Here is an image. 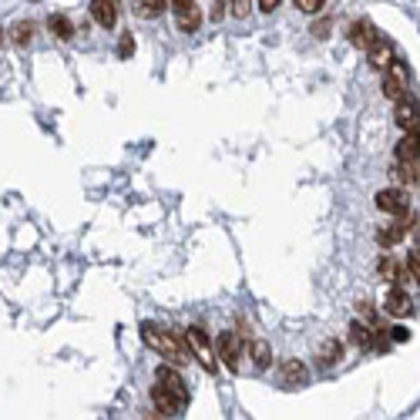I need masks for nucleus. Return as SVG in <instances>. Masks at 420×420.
<instances>
[{
    "instance_id": "obj_4",
    "label": "nucleus",
    "mask_w": 420,
    "mask_h": 420,
    "mask_svg": "<svg viewBox=\"0 0 420 420\" xmlns=\"http://www.w3.org/2000/svg\"><path fill=\"white\" fill-rule=\"evenodd\" d=\"M414 222H417V215H414V212L407 209L403 215H397V222H390L387 229L377 232V242H380L383 249H387V246H397V242H400L403 235L410 232V226H414Z\"/></svg>"
},
{
    "instance_id": "obj_19",
    "label": "nucleus",
    "mask_w": 420,
    "mask_h": 420,
    "mask_svg": "<svg viewBox=\"0 0 420 420\" xmlns=\"http://www.w3.org/2000/svg\"><path fill=\"white\" fill-rule=\"evenodd\" d=\"M47 27H51V34H54V38H61V40H71V38H75V24L64 17V14H51Z\"/></svg>"
},
{
    "instance_id": "obj_24",
    "label": "nucleus",
    "mask_w": 420,
    "mask_h": 420,
    "mask_svg": "<svg viewBox=\"0 0 420 420\" xmlns=\"http://www.w3.org/2000/svg\"><path fill=\"white\" fill-rule=\"evenodd\" d=\"M400 162V158H397ZM394 178L400 182V185H417V165L414 162H400L397 169H394Z\"/></svg>"
},
{
    "instance_id": "obj_35",
    "label": "nucleus",
    "mask_w": 420,
    "mask_h": 420,
    "mask_svg": "<svg viewBox=\"0 0 420 420\" xmlns=\"http://www.w3.org/2000/svg\"><path fill=\"white\" fill-rule=\"evenodd\" d=\"M169 3H172V7H175V3H185V0H169Z\"/></svg>"
},
{
    "instance_id": "obj_21",
    "label": "nucleus",
    "mask_w": 420,
    "mask_h": 420,
    "mask_svg": "<svg viewBox=\"0 0 420 420\" xmlns=\"http://www.w3.org/2000/svg\"><path fill=\"white\" fill-rule=\"evenodd\" d=\"M249 357H252V363H256L259 370H266L269 360H272V350H269L266 340H252V343H249Z\"/></svg>"
},
{
    "instance_id": "obj_31",
    "label": "nucleus",
    "mask_w": 420,
    "mask_h": 420,
    "mask_svg": "<svg viewBox=\"0 0 420 420\" xmlns=\"http://www.w3.org/2000/svg\"><path fill=\"white\" fill-rule=\"evenodd\" d=\"M279 3H283V0H259V7H263V10H276V7H279Z\"/></svg>"
},
{
    "instance_id": "obj_26",
    "label": "nucleus",
    "mask_w": 420,
    "mask_h": 420,
    "mask_svg": "<svg viewBox=\"0 0 420 420\" xmlns=\"http://www.w3.org/2000/svg\"><path fill=\"white\" fill-rule=\"evenodd\" d=\"M293 3H296V7L303 10V14H320L326 0H293Z\"/></svg>"
},
{
    "instance_id": "obj_33",
    "label": "nucleus",
    "mask_w": 420,
    "mask_h": 420,
    "mask_svg": "<svg viewBox=\"0 0 420 420\" xmlns=\"http://www.w3.org/2000/svg\"><path fill=\"white\" fill-rule=\"evenodd\" d=\"M414 239H417V246H420V226H417V229H414Z\"/></svg>"
},
{
    "instance_id": "obj_14",
    "label": "nucleus",
    "mask_w": 420,
    "mask_h": 420,
    "mask_svg": "<svg viewBox=\"0 0 420 420\" xmlns=\"http://www.w3.org/2000/svg\"><path fill=\"white\" fill-rule=\"evenodd\" d=\"M373 40H377V27H373L370 20H357V24L350 27V44H353V47L366 51Z\"/></svg>"
},
{
    "instance_id": "obj_27",
    "label": "nucleus",
    "mask_w": 420,
    "mask_h": 420,
    "mask_svg": "<svg viewBox=\"0 0 420 420\" xmlns=\"http://www.w3.org/2000/svg\"><path fill=\"white\" fill-rule=\"evenodd\" d=\"M132 54H134V38L132 34H125L121 44H118V58H132Z\"/></svg>"
},
{
    "instance_id": "obj_5",
    "label": "nucleus",
    "mask_w": 420,
    "mask_h": 420,
    "mask_svg": "<svg viewBox=\"0 0 420 420\" xmlns=\"http://www.w3.org/2000/svg\"><path fill=\"white\" fill-rule=\"evenodd\" d=\"M383 95L390 98V101H397V98H403V91H407V68H403V61H394L387 71H383Z\"/></svg>"
},
{
    "instance_id": "obj_17",
    "label": "nucleus",
    "mask_w": 420,
    "mask_h": 420,
    "mask_svg": "<svg viewBox=\"0 0 420 420\" xmlns=\"http://www.w3.org/2000/svg\"><path fill=\"white\" fill-rule=\"evenodd\" d=\"M373 336H377V326H370V323H350V340L360 346V350H373Z\"/></svg>"
},
{
    "instance_id": "obj_8",
    "label": "nucleus",
    "mask_w": 420,
    "mask_h": 420,
    "mask_svg": "<svg viewBox=\"0 0 420 420\" xmlns=\"http://www.w3.org/2000/svg\"><path fill=\"white\" fill-rule=\"evenodd\" d=\"M394 121L400 125L403 132H414V128H420V104L414 101V98H397V111H394Z\"/></svg>"
},
{
    "instance_id": "obj_32",
    "label": "nucleus",
    "mask_w": 420,
    "mask_h": 420,
    "mask_svg": "<svg viewBox=\"0 0 420 420\" xmlns=\"http://www.w3.org/2000/svg\"><path fill=\"white\" fill-rule=\"evenodd\" d=\"M414 165H417V185H420V155L414 158Z\"/></svg>"
},
{
    "instance_id": "obj_3",
    "label": "nucleus",
    "mask_w": 420,
    "mask_h": 420,
    "mask_svg": "<svg viewBox=\"0 0 420 420\" xmlns=\"http://www.w3.org/2000/svg\"><path fill=\"white\" fill-rule=\"evenodd\" d=\"M366 61H370V68H373V71H387V68L397 61V47H394V40H387L383 34H377V40L366 47Z\"/></svg>"
},
{
    "instance_id": "obj_30",
    "label": "nucleus",
    "mask_w": 420,
    "mask_h": 420,
    "mask_svg": "<svg viewBox=\"0 0 420 420\" xmlns=\"http://www.w3.org/2000/svg\"><path fill=\"white\" fill-rule=\"evenodd\" d=\"M313 34H316V38H326V34H329V20H320V24H313Z\"/></svg>"
},
{
    "instance_id": "obj_20",
    "label": "nucleus",
    "mask_w": 420,
    "mask_h": 420,
    "mask_svg": "<svg viewBox=\"0 0 420 420\" xmlns=\"http://www.w3.org/2000/svg\"><path fill=\"white\" fill-rule=\"evenodd\" d=\"M134 14L141 20H155L158 14H162V7H165V0H132Z\"/></svg>"
},
{
    "instance_id": "obj_1",
    "label": "nucleus",
    "mask_w": 420,
    "mask_h": 420,
    "mask_svg": "<svg viewBox=\"0 0 420 420\" xmlns=\"http://www.w3.org/2000/svg\"><path fill=\"white\" fill-rule=\"evenodd\" d=\"M141 340H145V346L148 350H155L158 357H165V360H172V363H189L192 357L182 350V343L175 340L172 333H165V329H158L155 323H141Z\"/></svg>"
},
{
    "instance_id": "obj_13",
    "label": "nucleus",
    "mask_w": 420,
    "mask_h": 420,
    "mask_svg": "<svg viewBox=\"0 0 420 420\" xmlns=\"http://www.w3.org/2000/svg\"><path fill=\"white\" fill-rule=\"evenodd\" d=\"M383 309H387L390 316H410V313H414V303H410V296H407L400 286H394L383 296Z\"/></svg>"
},
{
    "instance_id": "obj_15",
    "label": "nucleus",
    "mask_w": 420,
    "mask_h": 420,
    "mask_svg": "<svg viewBox=\"0 0 420 420\" xmlns=\"http://www.w3.org/2000/svg\"><path fill=\"white\" fill-rule=\"evenodd\" d=\"M279 377L286 387H303L309 380V370H306L300 360H283V370H279Z\"/></svg>"
},
{
    "instance_id": "obj_16",
    "label": "nucleus",
    "mask_w": 420,
    "mask_h": 420,
    "mask_svg": "<svg viewBox=\"0 0 420 420\" xmlns=\"http://www.w3.org/2000/svg\"><path fill=\"white\" fill-rule=\"evenodd\" d=\"M420 155V128H414V132H407L400 138V145H397V158L400 162H414Z\"/></svg>"
},
{
    "instance_id": "obj_2",
    "label": "nucleus",
    "mask_w": 420,
    "mask_h": 420,
    "mask_svg": "<svg viewBox=\"0 0 420 420\" xmlns=\"http://www.w3.org/2000/svg\"><path fill=\"white\" fill-rule=\"evenodd\" d=\"M182 336H185V343L195 350V360L202 363L209 373H215V350H212L209 336H205V329H199V326H189Z\"/></svg>"
},
{
    "instance_id": "obj_12",
    "label": "nucleus",
    "mask_w": 420,
    "mask_h": 420,
    "mask_svg": "<svg viewBox=\"0 0 420 420\" xmlns=\"http://www.w3.org/2000/svg\"><path fill=\"white\" fill-rule=\"evenodd\" d=\"M152 403H155V410H158L162 417H178V414H182V403L175 400L162 383H155L152 387Z\"/></svg>"
},
{
    "instance_id": "obj_10",
    "label": "nucleus",
    "mask_w": 420,
    "mask_h": 420,
    "mask_svg": "<svg viewBox=\"0 0 420 420\" xmlns=\"http://www.w3.org/2000/svg\"><path fill=\"white\" fill-rule=\"evenodd\" d=\"M219 357L229 366L232 373H239V360H242V346H239V336L235 333H222L219 336Z\"/></svg>"
},
{
    "instance_id": "obj_9",
    "label": "nucleus",
    "mask_w": 420,
    "mask_h": 420,
    "mask_svg": "<svg viewBox=\"0 0 420 420\" xmlns=\"http://www.w3.org/2000/svg\"><path fill=\"white\" fill-rule=\"evenodd\" d=\"M377 209L390 212V215H403V212L410 209L407 192H403V189H383V192H377Z\"/></svg>"
},
{
    "instance_id": "obj_18",
    "label": "nucleus",
    "mask_w": 420,
    "mask_h": 420,
    "mask_svg": "<svg viewBox=\"0 0 420 420\" xmlns=\"http://www.w3.org/2000/svg\"><path fill=\"white\" fill-rule=\"evenodd\" d=\"M380 276L387 279V283L400 286V279H403V263H400V259H394V256H383V259H380Z\"/></svg>"
},
{
    "instance_id": "obj_29",
    "label": "nucleus",
    "mask_w": 420,
    "mask_h": 420,
    "mask_svg": "<svg viewBox=\"0 0 420 420\" xmlns=\"http://www.w3.org/2000/svg\"><path fill=\"white\" fill-rule=\"evenodd\" d=\"M390 340H394V343H407V340H410V329H407V326H394V329H390Z\"/></svg>"
},
{
    "instance_id": "obj_23",
    "label": "nucleus",
    "mask_w": 420,
    "mask_h": 420,
    "mask_svg": "<svg viewBox=\"0 0 420 420\" xmlns=\"http://www.w3.org/2000/svg\"><path fill=\"white\" fill-rule=\"evenodd\" d=\"M34 38V24H27V20H17L14 27H10V40L17 44V47H27Z\"/></svg>"
},
{
    "instance_id": "obj_28",
    "label": "nucleus",
    "mask_w": 420,
    "mask_h": 420,
    "mask_svg": "<svg viewBox=\"0 0 420 420\" xmlns=\"http://www.w3.org/2000/svg\"><path fill=\"white\" fill-rule=\"evenodd\" d=\"M229 10H232V17H246V14H249V0H229Z\"/></svg>"
},
{
    "instance_id": "obj_11",
    "label": "nucleus",
    "mask_w": 420,
    "mask_h": 420,
    "mask_svg": "<svg viewBox=\"0 0 420 420\" xmlns=\"http://www.w3.org/2000/svg\"><path fill=\"white\" fill-rule=\"evenodd\" d=\"M91 17L98 27L111 31L118 24V0H91Z\"/></svg>"
},
{
    "instance_id": "obj_7",
    "label": "nucleus",
    "mask_w": 420,
    "mask_h": 420,
    "mask_svg": "<svg viewBox=\"0 0 420 420\" xmlns=\"http://www.w3.org/2000/svg\"><path fill=\"white\" fill-rule=\"evenodd\" d=\"M175 24H178V31L182 34H195L199 27H202V10L192 3V0H185V3H175Z\"/></svg>"
},
{
    "instance_id": "obj_34",
    "label": "nucleus",
    "mask_w": 420,
    "mask_h": 420,
    "mask_svg": "<svg viewBox=\"0 0 420 420\" xmlns=\"http://www.w3.org/2000/svg\"><path fill=\"white\" fill-rule=\"evenodd\" d=\"M3 38H7V31H0V44H3Z\"/></svg>"
},
{
    "instance_id": "obj_22",
    "label": "nucleus",
    "mask_w": 420,
    "mask_h": 420,
    "mask_svg": "<svg viewBox=\"0 0 420 420\" xmlns=\"http://www.w3.org/2000/svg\"><path fill=\"white\" fill-rule=\"evenodd\" d=\"M340 357H343V343L340 340H323V346H320V366H333Z\"/></svg>"
},
{
    "instance_id": "obj_6",
    "label": "nucleus",
    "mask_w": 420,
    "mask_h": 420,
    "mask_svg": "<svg viewBox=\"0 0 420 420\" xmlns=\"http://www.w3.org/2000/svg\"><path fill=\"white\" fill-rule=\"evenodd\" d=\"M155 380L162 383V387H165V390L172 394L175 400L182 403V407L189 403V387H185V380H182V377L175 373L172 366H158V370H155Z\"/></svg>"
},
{
    "instance_id": "obj_25",
    "label": "nucleus",
    "mask_w": 420,
    "mask_h": 420,
    "mask_svg": "<svg viewBox=\"0 0 420 420\" xmlns=\"http://www.w3.org/2000/svg\"><path fill=\"white\" fill-rule=\"evenodd\" d=\"M407 272H410L414 283H420V246L414 252H407Z\"/></svg>"
}]
</instances>
